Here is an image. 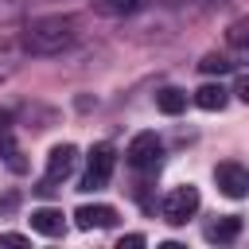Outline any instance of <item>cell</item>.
<instances>
[{
    "label": "cell",
    "instance_id": "1",
    "mask_svg": "<svg viewBox=\"0 0 249 249\" xmlns=\"http://www.w3.org/2000/svg\"><path fill=\"white\" fill-rule=\"evenodd\" d=\"M70 43H74V19H66V16L31 19V27L23 31V51H31V54H58Z\"/></svg>",
    "mask_w": 249,
    "mask_h": 249
},
{
    "label": "cell",
    "instance_id": "16",
    "mask_svg": "<svg viewBox=\"0 0 249 249\" xmlns=\"http://www.w3.org/2000/svg\"><path fill=\"white\" fill-rule=\"evenodd\" d=\"M148 237L144 233H128V237H121V249H136V245H144Z\"/></svg>",
    "mask_w": 249,
    "mask_h": 249
},
{
    "label": "cell",
    "instance_id": "8",
    "mask_svg": "<svg viewBox=\"0 0 249 249\" xmlns=\"http://www.w3.org/2000/svg\"><path fill=\"white\" fill-rule=\"evenodd\" d=\"M0 156L8 160L12 171H27V160L16 148V140H12V113H4V109H0Z\"/></svg>",
    "mask_w": 249,
    "mask_h": 249
},
{
    "label": "cell",
    "instance_id": "19",
    "mask_svg": "<svg viewBox=\"0 0 249 249\" xmlns=\"http://www.w3.org/2000/svg\"><path fill=\"white\" fill-rule=\"evenodd\" d=\"M237 97L249 105V74H245V78H237Z\"/></svg>",
    "mask_w": 249,
    "mask_h": 249
},
{
    "label": "cell",
    "instance_id": "5",
    "mask_svg": "<svg viewBox=\"0 0 249 249\" xmlns=\"http://www.w3.org/2000/svg\"><path fill=\"white\" fill-rule=\"evenodd\" d=\"M214 183H218V191H222L226 198H245V191H249V171L237 167V163H218V167H214Z\"/></svg>",
    "mask_w": 249,
    "mask_h": 249
},
{
    "label": "cell",
    "instance_id": "20",
    "mask_svg": "<svg viewBox=\"0 0 249 249\" xmlns=\"http://www.w3.org/2000/svg\"><path fill=\"white\" fill-rule=\"evenodd\" d=\"M241 51H245V54H249V47H241Z\"/></svg>",
    "mask_w": 249,
    "mask_h": 249
},
{
    "label": "cell",
    "instance_id": "3",
    "mask_svg": "<svg viewBox=\"0 0 249 249\" xmlns=\"http://www.w3.org/2000/svg\"><path fill=\"white\" fill-rule=\"evenodd\" d=\"M113 163H117L113 144H93L89 148V167L82 175V191H105L109 187V175H113Z\"/></svg>",
    "mask_w": 249,
    "mask_h": 249
},
{
    "label": "cell",
    "instance_id": "12",
    "mask_svg": "<svg viewBox=\"0 0 249 249\" xmlns=\"http://www.w3.org/2000/svg\"><path fill=\"white\" fill-rule=\"evenodd\" d=\"M156 109H160V113H167V117H179V113L187 109V93H183V89H175V86H167V89H160V93H156Z\"/></svg>",
    "mask_w": 249,
    "mask_h": 249
},
{
    "label": "cell",
    "instance_id": "13",
    "mask_svg": "<svg viewBox=\"0 0 249 249\" xmlns=\"http://www.w3.org/2000/svg\"><path fill=\"white\" fill-rule=\"evenodd\" d=\"M93 8L105 12V16H128V12L140 8V0H93Z\"/></svg>",
    "mask_w": 249,
    "mask_h": 249
},
{
    "label": "cell",
    "instance_id": "10",
    "mask_svg": "<svg viewBox=\"0 0 249 249\" xmlns=\"http://www.w3.org/2000/svg\"><path fill=\"white\" fill-rule=\"evenodd\" d=\"M226 101H230V93H226L218 82H206V86H198V89H195V105H198V109H206V113H222V109H226Z\"/></svg>",
    "mask_w": 249,
    "mask_h": 249
},
{
    "label": "cell",
    "instance_id": "4",
    "mask_svg": "<svg viewBox=\"0 0 249 249\" xmlns=\"http://www.w3.org/2000/svg\"><path fill=\"white\" fill-rule=\"evenodd\" d=\"M124 160H128V167H136V171L156 167V163H160V136H156V132H136V136L128 140Z\"/></svg>",
    "mask_w": 249,
    "mask_h": 249
},
{
    "label": "cell",
    "instance_id": "2",
    "mask_svg": "<svg viewBox=\"0 0 249 249\" xmlns=\"http://www.w3.org/2000/svg\"><path fill=\"white\" fill-rule=\"evenodd\" d=\"M198 202H202V198H198V187H195V183L171 187V191L163 195V206H160V210H163V222H167V226H183V222L198 210Z\"/></svg>",
    "mask_w": 249,
    "mask_h": 249
},
{
    "label": "cell",
    "instance_id": "17",
    "mask_svg": "<svg viewBox=\"0 0 249 249\" xmlns=\"http://www.w3.org/2000/svg\"><path fill=\"white\" fill-rule=\"evenodd\" d=\"M16 202H19V195H16V191H12V195H4V198H0V214H12V210H16Z\"/></svg>",
    "mask_w": 249,
    "mask_h": 249
},
{
    "label": "cell",
    "instance_id": "9",
    "mask_svg": "<svg viewBox=\"0 0 249 249\" xmlns=\"http://www.w3.org/2000/svg\"><path fill=\"white\" fill-rule=\"evenodd\" d=\"M31 230L43 233V237H62L66 218H62V210H54V206H39V210H31Z\"/></svg>",
    "mask_w": 249,
    "mask_h": 249
},
{
    "label": "cell",
    "instance_id": "11",
    "mask_svg": "<svg viewBox=\"0 0 249 249\" xmlns=\"http://www.w3.org/2000/svg\"><path fill=\"white\" fill-rule=\"evenodd\" d=\"M237 233H241V218H237V214H226V218H218V222L206 226V241H218V245L233 241Z\"/></svg>",
    "mask_w": 249,
    "mask_h": 249
},
{
    "label": "cell",
    "instance_id": "7",
    "mask_svg": "<svg viewBox=\"0 0 249 249\" xmlns=\"http://www.w3.org/2000/svg\"><path fill=\"white\" fill-rule=\"evenodd\" d=\"M117 222V210L105 206V202H82L74 210V226L78 230H109Z\"/></svg>",
    "mask_w": 249,
    "mask_h": 249
},
{
    "label": "cell",
    "instance_id": "14",
    "mask_svg": "<svg viewBox=\"0 0 249 249\" xmlns=\"http://www.w3.org/2000/svg\"><path fill=\"white\" fill-rule=\"evenodd\" d=\"M230 43H233V47H249V19H237V23L230 27Z\"/></svg>",
    "mask_w": 249,
    "mask_h": 249
},
{
    "label": "cell",
    "instance_id": "6",
    "mask_svg": "<svg viewBox=\"0 0 249 249\" xmlns=\"http://www.w3.org/2000/svg\"><path fill=\"white\" fill-rule=\"evenodd\" d=\"M74 163H78V148L74 144H54L51 152H47V183H62L70 171H74Z\"/></svg>",
    "mask_w": 249,
    "mask_h": 249
},
{
    "label": "cell",
    "instance_id": "15",
    "mask_svg": "<svg viewBox=\"0 0 249 249\" xmlns=\"http://www.w3.org/2000/svg\"><path fill=\"white\" fill-rule=\"evenodd\" d=\"M198 66H202L206 74H226V70H230V62H226L222 54H206V58H202Z\"/></svg>",
    "mask_w": 249,
    "mask_h": 249
},
{
    "label": "cell",
    "instance_id": "18",
    "mask_svg": "<svg viewBox=\"0 0 249 249\" xmlns=\"http://www.w3.org/2000/svg\"><path fill=\"white\" fill-rule=\"evenodd\" d=\"M0 245H27L23 233H0Z\"/></svg>",
    "mask_w": 249,
    "mask_h": 249
}]
</instances>
